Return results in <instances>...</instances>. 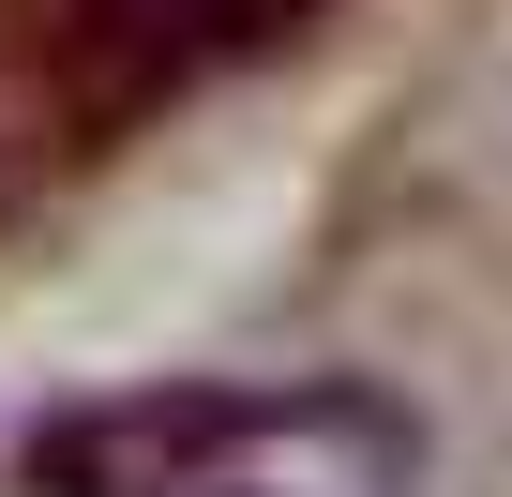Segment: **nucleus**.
Returning a JSON list of instances; mask_svg holds the SVG:
<instances>
[{
    "label": "nucleus",
    "mask_w": 512,
    "mask_h": 497,
    "mask_svg": "<svg viewBox=\"0 0 512 497\" xmlns=\"http://www.w3.org/2000/svg\"><path fill=\"white\" fill-rule=\"evenodd\" d=\"M106 31H136L151 61H181V46H256V31H287L302 0H91Z\"/></svg>",
    "instance_id": "obj_1"
}]
</instances>
